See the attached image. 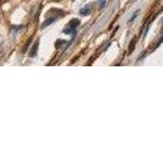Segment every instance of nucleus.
<instances>
[{
  "label": "nucleus",
  "mask_w": 163,
  "mask_h": 153,
  "mask_svg": "<svg viewBox=\"0 0 163 153\" xmlns=\"http://www.w3.org/2000/svg\"><path fill=\"white\" fill-rule=\"evenodd\" d=\"M57 20V18H55V17H51V18H48L47 20L44 22V23L42 24V27L43 28H46L47 26H49V25H51L52 23H54Z\"/></svg>",
  "instance_id": "f03ea898"
},
{
  "label": "nucleus",
  "mask_w": 163,
  "mask_h": 153,
  "mask_svg": "<svg viewBox=\"0 0 163 153\" xmlns=\"http://www.w3.org/2000/svg\"><path fill=\"white\" fill-rule=\"evenodd\" d=\"M38 47H39V41H37V42L35 43V45L33 46V48H32L31 52H30V56H31V57H34V56H36V55H37Z\"/></svg>",
  "instance_id": "7ed1b4c3"
},
{
  "label": "nucleus",
  "mask_w": 163,
  "mask_h": 153,
  "mask_svg": "<svg viewBox=\"0 0 163 153\" xmlns=\"http://www.w3.org/2000/svg\"><path fill=\"white\" fill-rule=\"evenodd\" d=\"M80 14H81L82 15H88L91 14V10H90V6L87 5L85 6V7H83L81 9V11H80Z\"/></svg>",
  "instance_id": "20e7f679"
},
{
  "label": "nucleus",
  "mask_w": 163,
  "mask_h": 153,
  "mask_svg": "<svg viewBox=\"0 0 163 153\" xmlns=\"http://www.w3.org/2000/svg\"><path fill=\"white\" fill-rule=\"evenodd\" d=\"M137 15H138V12H135V14H133V17H132V18H130V21H129V23H132V22H133L134 20H135V18L137 17Z\"/></svg>",
  "instance_id": "0eeeda50"
},
{
  "label": "nucleus",
  "mask_w": 163,
  "mask_h": 153,
  "mask_svg": "<svg viewBox=\"0 0 163 153\" xmlns=\"http://www.w3.org/2000/svg\"><path fill=\"white\" fill-rule=\"evenodd\" d=\"M105 5V0H99V8H103Z\"/></svg>",
  "instance_id": "423d86ee"
},
{
  "label": "nucleus",
  "mask_w": 163,
  "mask_h": 153,
  "mask_svg": "<svg viewBox=\"0 0 163 153\" xmlns=\"http://www.w3.org/2000/svg\"><path fill=\"white\" fill-rule=\"evenodd\" d=\"M135 46H136V38H134V39L130 41V44L129 46V54H132L134 49H135Z\"/></svg>",
  "instance_id": "39448f33"
},
{
  "label": "nucleus",
  "mask_w": 163,
  "mask_h": 153,
  "mask_svg": "<svg viewBox=\"0 0 163 153\" xmlns=\"http://www.w3.org/2000/svg\"><path fill=\"white\" fill-rule=\"evenodd\" d=\"M80 24H81L80 20H76V18H75V20H72L68 23V25L66 26V28L63 30V33H64V34H72V33H75L76 27H78Z\"/></svg>",
  "instance_id": "f257e3e1"
}]
</instances>
